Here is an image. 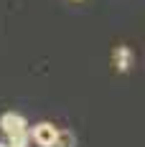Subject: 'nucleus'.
<instances>
[{"mask_svg": "<svg viewBox=\"0 0 145 147\" xmlns=\"http://www.w3.org/2000/svg\"><path fill=\"white\" fill-rule=\"evenodd\" d=\"M0 129L8 137V145L10 147H28L31 137H28V122L23 114L18 112H5L0 117Z\"/></svg>", "mask_w": 145, "mask_h": 147, "instance_id": "nucleus-1", "label": "nucleus"}, {"mask_svg": "<svg viewBox=\"0 0 145 147\" xmlns=\"http://www.w3.org/2000/svg\"><path fill=\"white\" fill-rule=\"evenodd\" d=\"M56 132L59 129L51 124V122H38L33 129H28V137H31V142H36L38 147H54Z\"/></svg>", "mask_w": 145, "mask_h": 147, "instance_id": "nucleus-2", "label": "nucleus"}, {"mask_svg": "<svg viewBox=\"0 0 145 147\" xmlns=\"http://www.w3.org/2000/svg\"><path fill=\"white\" fill-rule=\"evenodd\" d=\"M130 48L127 46H120V48H115V56H112V61H115V69L117 71H127V66H130Z\"/></svg>", "mask_w": 145, "mask_h": 147, "instance_id": "nucleus-3", "label": "nucleus"}, {"mask_svg": "<svg viewBox=\"0 0 145 147\" xmlns=\"http://www.w3.org/2000/svg\"><path fill=\"white\" fill-rule=\"evenodd\" d=\"M54 147H76V137H74V132H69V129H59Z\"/></svg>", "mask_w": 145, "mask_h": 147, "instance_id": "nucleus-4", "label": "nucleus"}, {"mask_svg": "<svg viewBox=\"0 0 145 147\" xmlns=\"http://www.w3.org/2000/svg\"><path fill=\"white\" fill-rule=\"evenodd\" d=\"M0 147H8V145H5V142H0Z\"/></svg>", "mask_w": 145, "mask_h": 147, "instance_id": "nucleus-5", "label": "nucleus"}]
</instances>
